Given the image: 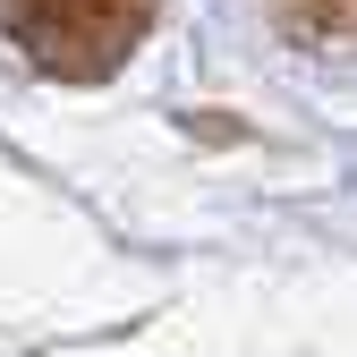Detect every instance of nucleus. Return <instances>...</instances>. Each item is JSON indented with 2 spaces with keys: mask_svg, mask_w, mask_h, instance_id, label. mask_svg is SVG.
Masks as SVG:
<instances>
[{
  "mask_svg": "<svg viewBox=\"0 0 357 357\" xmlns=\"http://www.w3.org/2000/svg\"><path fill=\"white\" fill-rule=\"evenodd\" d=\"M145 17L153 0H0V26L60 77H102L145 34Z\"/></svg>",
  "mask_w": 357,
  "mask_h": 357,
  "instance_id": "obj_1",
  "label": "nucleus"
}]
</instances>
